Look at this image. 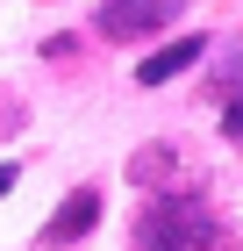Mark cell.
I'll return each mask as SVG.
<instances>
[{
    "instance_id": "obj_7",
    "label": "cell",
    "mask_w": 243,
    "mask_h": 251,
    "mask_svg": "<svg viewBox=\"0 0 243 251\" xmlns=\"http://www.w3.org/2000/svg\"><path fill=\"white\" fill-rule=\"evenodd\" d=\"M22 129V100H7V94H0V136H15Z\"/></svg>"
},
{
    "instance_id": "obj_9",
    "label": "cell",
    "mask_w": 243,
    "mask_h": 251,
    "mask_svg": "<svg viewBox=\"0 0 243 251\" xmlns=\"http://www.w3.org/2000/svg\"><path fill=\"white\" fill-rule=\"evenodd\" d=\"M7 187H15V165H0V194H7Z\"/></svg>"
},
{
    "instance_id": "obj_5",
    "label": "cell",
    "mask_w": 243,
    "mask_h": 251,
    "mask_svg": "<svg viewBox=\"0 0 243 251\" xmlns=\"http://www.w3.org/2000/svg\"><path fill=\"white\" fill-rule=\"evenodd\" d=\"M215 94H222V108H236L243 100V36L222 50V65H215Z\"/></svg>"
},
{
    "instance_id": "obj_1",
    "label": "cell",
    "mask_w": 243,
    "mask_h": 251,
    "mask_svg": "<svg viewBox=\"0 0 243 251\" xmlns=\"http://www.w3.org/2000/svg\"><path fill=\"white\" fill-rule=\"evenodd\" d=\"M229 230L200 194H150L136 208V251H222Z\"/></svg>"
},
{
    "instance_id": "obj_4",
    "label": "cell",
    "mask_w": 243,
    "mask_h": 251,
    "mask_svg": "<svg viewBox=\"0 0 243 251\" xmlns=\"http://www.w3.org/2000/svg\"><path fill=\"white\" fill-rule=\"evenodd\" d=\"M186 65H200V36H179V43H165V50H150V58L136 65V86H165V79H179Z\"/></svg>"
},
{
    "instance_id": "obj_3",
    "label": "cell",
    "mask_w": 243,
    "mask_h": 251,
    "mask_svg": "<svg viewBox=\"0 0 243 251\" xmlns=\"http://www.w3.org/2000/svg\"><path fill=\"white\" fill-rule=\"evenodd\" d=\"M100 223V194L93 187H72L65 201H57V215L43 223V251H65V244H79V237Z\"/></svg>"
},
{
    "instance_id": "obj_2",
    "label": "cell",
    "mask_w": 243,
    "mask_h": 251,
    "mask_svg": "<svg viewBox=\"0 0 243 251\" xmlns=\"http://www.w3.org/2000/svg\"><path fill=\"white\" fill-rule=\"evenodd\" d=\"M179 15H186V0H100L93 7V36L143 43V36H157V29H172Z\"/></svg>"
},
{
    "instance_id": "obj_8",
    "label": "cell",
    "mask_w": 243,
    "mask_h": 251,
    "mask_svg": "<svg viewBox=\"0 0 243 251\" xmlns=\"http://www.w3.org/2000/svg\"><path fill=\"white\" fill-rule=\"evenodd\" d=\"M222 129H229V136H243V100H236V108H222Z\"/></svg>"
},
{
    "instance_id": "obj_6",
    "label": "cell",
    "mask_w": 243,
    "mask_h": 251,
    "mask_svg": "<svg viewBox=\"0 0 243 251\" xmlns=\"http://www.w3.org/2000/svg\"><path fill=\"white\" fill-rule=\"evenodd\" d=\"M165 173H172V151H165V144H150V151L129 158V179H136V187H157Z\"/></svg>"
}]
</instances>
